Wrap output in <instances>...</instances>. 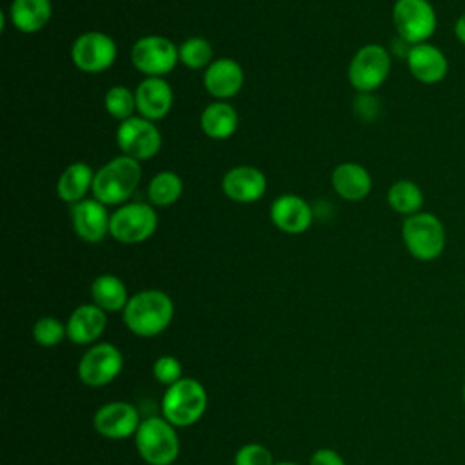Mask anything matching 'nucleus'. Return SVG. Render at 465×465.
I'll use <instances>...</instances> for the list:
<instances>
[{"label": "nucleus", "mask_w": 465, "mask_h": 465, "mask_svg": "<svg viewBox=\"0 0 465 465\" xmlns=\"http://www.w3.org/2000/svg\"><path fill=\"white\" fill-rule=\"evenodd\" d=\"M174 314L173 300L156 289L140 291L129 298L124 309V322L136 336L151 338L163 332Z\"/></svg>", "instance_id": "obj_1"}, {"label": "nucleus", "mask_w": 465, "mask_h": 465, "mask_svg": "<svg viewBox=\"0 0 465 465\" xmlns=\"http://www.w3.org/2000/svg\"><path fill=\"white\" fill-rule=\"evenodd\" d=\"M142 178L138 160L120 154L94 173L93 196L104 205H120L131 198Z\"/></svg>", "instance_id": "obj_2"}, {"label": "nucleus", "mask_w": 465, "mask_h": 465, "mask_svg": "<svg viewBox=\"0 0 465 465\" xmlns=\"http://www.w3.org/2000/svg\"><path fill=\"white\" fill-rule=\"evenodd\" d=\"M401 240L412 258L420 262H434L445 251L447 232L443 222L436 214L420 211L403 220Z\"/></svg>", "instance_id": "obj_3"}, {"label": "nucleus", "mask_w": 465, "mask_h": 465, "mask_svg": "<svg viewBox=\"0 0 465 465\" xmlns=\"http://www.w3.org/2000/svg\"><path fill=\"white\" fill-rule=\"evenodd\" d=\"M207 407V394L200 381L182 378L169 385L162 400L163 418L174 427H187L196 423Z\"/></svg>", "instance_id": "obj_4"}, {"label": "nucleus", "mask_w": 465, "mask_h": 465, "mask_svg": "<svg viewBox=\"0 0 465 465\" xmlns=\"http://www.w3.org/2000/svg\"><path fill=\"white\" fill-rule=\"evenodd\" d=\"M392 24L401 40L411 45L429 42L438 27V15L429 0H396Z\"/></svg>", "instance_id": "obj_5"}, {"label": "nucleus", "mask_w": 465, "mask_h": 465, "mask_svg": "<svg viewBox=\"0 0 465 465\" xmlns=\"http://www.w3.org/2000/svg\"><path fill=\"white\" fill-rule=\"evenodd\" d=\"M136 449L149 465H171L180 450L174 425L165 418H147L136 430Z\"/></svg>", "instance_id": "obj_6"}, {"label": "nucleus", "mask_w": 465, "mask_h": 465, "mask_svg": "<svg viewBox=\"0 0 465 465\" xmlns=\"http://www.w3.org/2000/svg\"><path fill=\"white\" fill-rule=\"evenodd\" d=\"M391 64L389 49L380 44H367L354 53L349 64V82L360 93H372L389 78Z\"/></svg>", "instance_id": "obj_7"}, {"label": "nucleus", "mask_w": 465, "mask_h": 465, "mask_svg": "<svg viewBox=\"0 0 465 465\" xmlns=\"http://www.w3.org/2000/svg\"><path fill=\"white\" fill-rule=\"evenodd\" d=\"M158 227L156 211L143 202H131L111 214L109 234L120 243H142L149 240Z\"/></svg>", "instance_id": "obj_8"}, {"label": "nucleus", "mask_w": 465, "mask_h": 465, "mask_svg": "<svg viewBox=\"0 0 465 465\" xmlns=\"http://www.w3.org/2000/svg\"><path fill=\"white\" fill-rule=\"evenodd\" d=\"M178 47L167 36L149 35L134 42L131 49L133 65L149 76H163L171 73L178 62Z\"/></svg>", "instance_id": "obj_9"}, {"label": "nucleus", "mask_w": 465, "mask_h": 465, "mask_svg": "<svg viewBox=\"0 0 465 465\" xmlns=\"http://www.w3.org/2000/svg\"><path fill=\"white\" fill-rule=\"evenodd\" d=\"M118 54L116 42L100 31H87L76 36L71 45L73 64L84 73H102L107 71Z\"/></svg>", "instance_id": "obj_10"}, {"label": "nucleus", "mask_w": 465, "mask_h": 465, "mask_svg": "<svg viewBox=\"0 0 465 465\" xmlns=\"http://www.w3.org/2000/svg\"><path fill=\"white\" fill-rule=\"evenodd\" d=\"M116 143L125 156L134 160H149L162 147V134L154 122L143 116H131L116 129Z\"/></svg>", "instance_id": "obj_11"}, {"label": "nucleus", "mask_w": 465, "mask_h": 465, "mask_svg": "<svg viewBox=\"0 0 465 465\" xmlns=\"http://www.w3.org/2000/svg\"><path fill=\"white\" fill-rule=\"evenodd\" d=\"M124 358L111 343H98L91 347L78 363V376L85 385L100 387L113 381L122 371Z\"/></svg>", "instance_id": "obj_12"}, {"label": "nucleus", "mask_w": 465, "mask_h": 465, "mask_svg": "<svg viewBox=\"0 0 465 465\" xmlns=\"http://www.w3.org/2000/svg\"><path fill=\"white\" fill-rule=\"evenodd\" d=\"M405 60L412 78L423 85H436L443 82L449 73L447 54L430 42L412 45Z\"/></svg>", "instance_id": "obj_13"}, {"label": "nucleus", "mask_w": 465, "mask_h": 465, "mask_svg": "<svg viewBox=\"0 0 465 465\" xmlns=\"http://www.w3.org/2000/svg\"><path fill=\"white\" fill-rule=\"evenodd\" d=\"M71 222L76 236L87 243H98L109 232L111 216L96 198L82 200L71 205Z\"/></svg>", "instance_id": "obj_14"}, {"label": "nucleus", "mask_w": 465, "mask_h": 465, "mask_svg": "<svg viewBox=\"0 0 465 465\" xmlns=\"http://www.w3.org/2000/svg\"><path fill=\"white\" fill-rule=\"evenodd\" d=\"M138 411L125 401H113L100 407L94 414V429L111 440H124L140 427Z\"/></svg>", "instance_id": "obj_15"}, {"label": "nucleus", "mask_w": 465, "mask_h": 465, "mask_svg": "<svg viewBox=\"0 0 465 465\" xmlns=\"http://www.w3.org/2000/svg\"><path fill=\"white\" fill-rule=\"evenodd\" d=\"M223 194L238 203H252L260 200L267 189L265 174L252 165H236L223 174Z\"/></svg>", "instance_id": "obj_16"}, {"label": "nucleus", "mask_w": 465, "mask_h": 465, "mask_svg": "<svg viewBox=\"0 0 465 465\" xmlns=\"http://www.w3.org/2000/svg\"><path fill=\"white\" fill-rule=\"evenodd\" d=\"M134 98L138 114L151 122H156L167 116L173 107L174 94L169 82L160 76H149L138 84Z\"/></svg>", "instance_id": "obj_17"}, {"label": "nucleus", "mask_w": 465, "mask_h": 465, "mask_svg": "<svg viewBox=\"0 0 465 465\" xmlns=\"http://www.w3.org/2000/svg\"><path fill=\"white\" fill-rule=\"evenodd\" d=\"M243 85V69L232 58H218L205 67L203 87L205 91L223 102L238 94Z\"/></svg>", "instance_id": "obj_18"}, {"label": "nucleus", "mask_w": 465, "mask_h": 465, "mask_svg": "<svg viewBox=\"0 0 465 465\" xmlns=\"http://www.w3.org/2000/svg\"><path fill=\"white\" fill-rule=\"evenodd\" d=\"M271 222L287 234H300L311 227L312 209L296 194H282L271 203Z\"/></svg>", "instance_id": "obj_19"}, {"label": "nucleus", "mask_w": 465, "mask_h": 465, "mask_svg": "<svg viewBox=\"0 0 465 465\" xmlns=\"http://www.w3.org/2000/svg\"><path fill=\"white\" fill-rule=\"evenodd\" d=\"M332 189L347 202L365 200L372 189V178L369 171L356 162H343L334 167L331 174Z\"/></svg>", "instance_id": "obj_20"}, {"label": "nucleus", "mask_w": 465, "mask_h": 465, "mask_svg": "<svg viewBox=\"0 0 465 465\" xmlns=\"http://www.w3.org/2000/svg\"><path fill=\"white\" fill-rule=\"evenodd\" d=\"M67 338L74 343H91L105 329V314L98 305H80L67 322Z\"/></svg>", "instance_id": "obj_21"}, {"label": "nucleus", "mask_w": 465, "mask_h": 465, "mask_svg": "<svg viewBox=\"0 0 465 465\" xmlns=\"http://www.w3.org/2000/svg\"><path fill=\"white\" fill-rule=\"evenodd\" d=\"M93 180L94 173L85 162H73L64 169L56 182L58 198L71 205L85 200L87 191L93 189Z\"/></svg>", "instance_id": "obj_22"}, {"label": "nucleus", "mask_w": 465, "mask_h": 465, "mask_svg": "<svg viewBox=\"0 0 465 465\" xmlns=\"http://www.w3.org/2000/svg\"><path fill=\"white\" fill-rule=\"evenodd\" d=\"M51 13V0H13L9 7L11 24L22 33H36L44 29Z\"/></svg>", "instance_id": "obj_23"}, {"label": "nucleus", "mask_w": 465, "mask_h": 465, "mask_svg": "<svg viewBox=\"0 0 465 465\" xmlns=\"http://www.w3.org/2000/svg\"><path fill=\"white\" fill-rule=\"evenodd\" d=\"M200 127L209 138L225 140L232 136L238 127V113L227 102H213L202 111Z\"/></svg>", "instance_id": "obj_24"}, {"label": "nucleus", "mask_w": 465, "mask_h": 465, "mask_svg": "<svg viewBox=\"0 0 465 465\" xmlns=\"http://www.w3.org/2000/svg\"><path fill=\"white\" fill-rule=\"evenodd\" d=\"M91 296L94 305L104 311L125 309L129 298L124 282L114 274H100L91 283Z\"/></svg>", "instance_id": "obj_25"}, {"label": "nucleus", "mask_w": 465, "mask_h": 465, "mask_svg": "<svg viewBox=\"0 0 465 465\" xmlns=\"http://www.w3.org/2000/svg\"><path fill=\"white\" fill-rule=\"evenodd\" d=\"M387 203L394 213L403 214L407 218V216L421 211L423 191L412 180H407V178L396 180L387 191Z\"/></svg>", "instance_id": "obj_26"}, {"label": "nucleus", "mask_w": 465, "mask_h": 465, "mask_svg": "<svg viewBox=\"0 0 465 465\" xmlns=\"http://www.w3.org/2000/svg\"><path fill=\"white\" fill-rule=\"evenodd\" d=\"M183 193L182 178L173 171H162L154 174L147 185V198L153 205L167 207L174 203Z\"/></svg>", "instance_id": "obj_27"}, {"label": "nucleus", "mask_w": 465, "mask_h": 465, "mask_svg": "<svg viewBox=\"0 0 465 465\" xmlns=\"http://www.w3.org/2000/svg\"><path fill=\"white\" fill-rule=\"evenodd\" d=\"M180 62L189 69H203L211 64L213 47L202 36H191L178 47Z\"/></svg>", "instance_id": "obj_28"}, {"label": "nucleus", "mask_w": 465, "mask_h": 465, "mask_svg": "<svg viewBox=\"0 0 465 465\" xmlns=\"http://www.w3.org/2000/svg\"><path fill=\"white\" fill-rule=\"evenodd\" d=\"M104 105L114 120L124 122L136 111V98L134 93L125 85H113L104 96Z\"/></svg>", "instance_id": "obj_29"}, {"label": "nucleus", "mask_w": 465, "mask_h": 465, "mask_svg": "<svg viewBox=\"0 0 465 465\" xmlns=\"http://www.w3.org/2000/svg\"><path fill=\"white\" fill-rule=\"evenodd\" d=\"M33 336L38 345L42 347H53L67 336V329L53 316H44L40 318L35 327H33Z\"/></svg>", "instance_id": "obj_30"}, {"label": "nucleus", "mask_w": 465, "mask_h": 465, "mask_svg": "<svg viewBox=\"0 0 465 465\" xmlns=\"http://www.w3.org/2000/svg\"><path fill=\"white\" fill-rule=\"evenodd\" d=\"M234 465H272V456L263 445L249 443L238 449L234 456Z\"/></svg>", "instance_id": "obj_31"}, {"label": "nucleus", "mask_w": 465, "mask_h": 465, "mask_svg": "<svg viewBox=\"0 0 465 465\" xmlns=\"http://www.w3.org/2000/svg\"><path fill=\"white\" fill-rule=\"evenodd\" d=\"M153 374L160 383L173 385L182 380V365L174 356H162L154 361Z\"/></svg>", "instance_id": "obj_32"}, {"label": "nucleus", "mask_w": 465, "mask_h": 465, "mask_svg": "<svg viewBox=\"0 0 465 465\" xmlns=\"http://www.w3.org/2000/svg\"><path fill=\"white\" fill-rule=\"evenodd\" d=\"M311 465H345L343 458L332 449H320L312 454Z\"/></svg>", "instance_id": "obj_33"}, {"label": "nucleus", "mask_w": 465, "mask_h": 465, "mask_svg": "<svg viewBox=\"0 0 465 465\" xmlns=\"http://www.w3.org/2000/svg\"><path fill=\"white\" fill-rule=\"evenodd\" d=\"M454 36L461 45H465V13H461L454 22Z\"/></svg>", "instance_id": "obj_34"}, {"label": "nucleus", "mask_w": 465, "mask_h": 465, "mask_svg": "<svg viewBox=\"0 0 465 465\" xmlns=\"http://www.w3.org/2000/svg\"><path fill=\"white\" fill-rule=\"evenodd\" d=\"M276 465H298V463H289V461H282V463H276Z\"/></svg>", "instance_id": "obj_35"}, {"label": "nucleus", "mask_w": 465, "mask_h": 465, "mask_svg": "<svg viewBox=\"0 0 465 465\" xmlns=\"http://www.w3.org/2000/svg\"><path fill=\"white\" fill-rule=\"evenodd\" d=\"M461 396H463V403H465V383H463V389H461Z\"/></svg>", "instance_id": "obj_36"}]
</instances>
